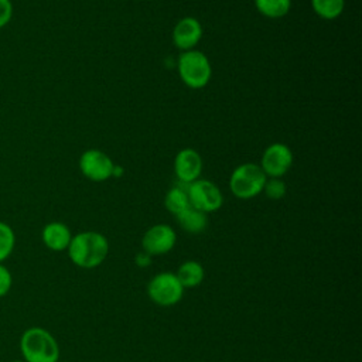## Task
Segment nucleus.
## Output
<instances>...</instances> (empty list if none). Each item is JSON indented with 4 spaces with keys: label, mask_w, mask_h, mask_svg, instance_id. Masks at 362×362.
<instances>
[{
    "label": "nucleus",
    "mask_w": 362,
    "mask_h": 362,
    "mask_svg": "<svg viewBox=\"0 0 362 362\" xmlns=\"http://www.w3.org/2000/svg\"><path fill=\"white\" fill-rule=\"evenodd\" d=\"M267 177L259 164L245 163L233 170L229 180L230 191L240 199H250L263 191Z\"/></svg>",
    "instance_id": "obj_4"
},
{
    "label": "nucleus",
    "mask_w": 362,
    "mask_h": 362,
    "mask_svg": "<svg viewBox=\"0 0 362 362\" xmlns=\"http://www.w3.org/2000/svg\"><path fill=\"white\" fill-rule=\"evenodd\" d=\"M293 164V153L291 150L283 143H273L270 144L263 156L260 168L270 178H280L283 177Z\"/></svg>",
    "instance_id": "obj_9"
},
{
    "label": "nucleus",
    "mask_w": 362,
    "mask_h": 362,
    "mask_svg": "<svg viewBox=\"0 0 362 362\" xmlns=\"http://www.w3.org/2000/svg\"><path fill=\"white\" fill-rule=\"evenodd\" d=\"M187 187H188V184L178 182L171 189H168V192L165 194L164 205H165V209L168 212H171L173 215H178L180 212H182L184 209L191 206L189 199H188Z\"/></svg>",
    "instance_id": "obj_15"
},
{
    "label": "nucleus",
    "mask_w": 362,
    "mask_h": 362,
    "mask_svg": "<svg viewBox=\"0 0 362 362\" xmlns=\"http://www.w3.org/2000/svg\"><path fill=\"white\" fill-rule=\"evenodd\" d=\"M184 287L178 281L175 273L161 272L151 277L147 284L148 298L160 307H173L178 304L184 296Z\"/></svg>",
    "instance_id": "obj_5"
},
{
    "label": "nucleus",
    "mask_w": 362,
    "mask_h": 362,
    "mask_svg": "<svg viewBox=\"0 0 362 362\" xmlns=\"http://www.w3.org/2000/svg\"><path fill=\"white\" fill-rule=\"evenodd\" d=\"M174 173L180 182L191 184L198 180L202 173V158L194 148H182L174 160Z\"/></svg>",
    "instance_id": "obj_10"
},
{
    "label": "nucleus",
    "mask_w": 362,
    "mask_h": 362,
    "mask_svg": "<svg viewBox=\"0 0 362 362\" xmlns=\"http://www.w3.org/2000/svg\"><path fill=\"white\" fill-rule=\"evenodd\" d=\"M189 205L205 214L218 211L223 204V197L216 184L209 180H195L187 187Z\"/></svg>",
    "instance_id": "obj_6"
},
{
    "label": "nucleus",
    "mask_w": 362,
    "mask_h": 362,
    "mask_svg": "<svg viewBox=\"0 0 362 362\" xmlns=\"http://www.w3.org/2000/svg\"><path fill=\"white\" fill-rule=\"evenodd\" d=\"M66 250L75 266L81 269H95L107 257L109 242L106 236L99 232L85 230L72 235Z\"/></svg>",
    "instance_id": "obj_1"
},
{
    "label": "nucleus",
    "mask_w": 362,
    "mask_h": 362,
    "mask_svg": "<svg viewBox=\"0 0 362 362\" xmlns=\"http://www.w3.org/2000/svg\"><path fill=\"white\" fill-rule=\"evenodd\" d=\"M177 243L175 230L167 223H157L148 228L141 238V250L153 256H161L174 249Z\"/></svg>",
    "instance_id": "obj_7"
},
{
    "label": "nucleus",
    "mask_w": 362,
    "mask_h": 362,
    "mask_svg": "<svg viewBox=\"0 0 362 362\" xmlns=\"http://www.w3.org/2000/svg\"><path fill=\"white\" fill-rule=\"evenodd\" d=\"M13 286V276L7 266L0 263V298L6 297Z\"/></svg>",
    "instance_id": "obj_20"
},
{
    "label": "nucleus",
    "mask_w": 362,
    "mask_h": 362,
    "mask_svg": "<svg viewBox=\"0 0 362 362\" xmlns=\"http://www.w3.org/2000/svg\"><path fill=\"white\" fill-rule=\"evenodd\" d=\"M286 182L280 178H270L266 180L263 191L267 198L270 199H281L286 195Z\"/></svg>",
    "instance_id": "obj_19"
},
{
    "label": "nucleus",
    "mask_w": 362,
    "mask_h": 362,
    "mask_svg": "<svg viewBox=\"0 0 362 362\" xmlns=\"http://www.w3.org/2000/svg\"><path fill=\"white\" fill-rule=\"evenodd\" d=\"M255 6L264 17L280 18L290 11L291 0H255Z\"/></svg>",
    "instance_id": "obj_16"
},
{
    "label": "nucleus",
    "mask_w": 362,
    "mask_h": 362,
    "mask_svg": "<svg viewBox=\"0 0 362 362\" xmlns=\"http://www.w3.org/2000/svg\"><path fill=\"white\" fill-rule=\"evenodd\" d=\"M41 239L45 247L52 252H64L68 249L72 239L71 229L58 221L48 222L41 230Z\"/></svg>",
    "instance_id": "obj_12"
},
{
    "label": "nucleus",
    "mask_w": 362,
    "mask_h": 362,
    "mask_svg": "<svg viewBox=\"0 0 362 362\" xmlns=\"http://www.w3.org/2000/svg\"><path fill=\"white\" fill-rule=\"evenodd\" d=\"M202 37V25L194 17L181 18L173 30V41L182 51L194 49Z\"/></svg>",
    "instance_id": "obj_11"
},
{
    "label": "nucleus",
    "mask_w": 362,
    "mask_h": 362,
    "mask_svg": "<svg viewBox=\"0 0 362 362\" xmlns=\"http://www.w3.org/2000/svg\"><path fill=\"white\" fill-rule=\"evenodd\" d=\"M175 276L184 288H192L204 281L205 269L197 260H185L178 266Z\"/></svg>",
    "instance_id": "obj_13"
},
{
    "label": "nucleus",
    "mask_w": 362,
    "mask_h": 362,
    "mask_svg": "<svg viewBox=\"0 0 362 362\" xmlns=\"http://www.w3.org/2000/svg\"><path fill=\"white\" fill-rule=\"evenodd\" d=\"M20 352L25 362H58L59 345L42 327H30L20 337Z\"/></svg>",
    "instance_id": "obj_2"
},
{
    "label": "nucleus",
    "mask_w": 362,
    "mask_h": 362,
    "mask_svg": "<svg viewBox=\"0 0 362 362\" xmlns=\"http://www.w3.org/2000/svg\"><path fill=\"white\" fill-rule=\"evenodd\" d=\"M16 246V233L13 228L0 221V263H3L6 259L10 257Z\"/></svg>",
    "instance_id": "obj_18"
},
{
    "label": "nucleus",
    "mask_w": 362,
    "mask_h": 362,
    "mask_svg": "<svg viewBox=\"0 0 362 362\" xmlns=\"http://www.w3.org/2000/svg\"><path fill=\"white\" fill-rule=\"evenodd\" d=\"M181 81L191 89H201L208 85L212 68L208 57L197 49L184 51L177 62Z\"/></svg>",
    "instance_id": "obj_3"
},
{
    "label": "nucleus",
    "mask_w": 362,
    "mask_h": 362,
    "mask_svg": "<svg viewBox=\"0 0 362 362\" xmlns=\"http://www.w3.org/2000/svg\"><path fill=\"white\" fill-rule=\"evenodd\" d=\"M151 256L148 255V253H146V252H139L137 255H136V257H134V263H136V266L137 267H140V269H144V267H148L150 264H151Z\"/></svg>",
    "instance_id": "obj_22"
},
{
    "label": "nucleus",
    "mask_w": 362,
    "mask_h": 362,
    "mask_svg": "<svg viewBox=\"0 0 362 362\" xmlns=\"http://www.w3.org/2000/svg\"><path fill=\"white\" fill-rule=\"evenodd\" d=\"M115 163L112 158L98 148H89L79 157V170L90 181H106L113 174Z\"/></svg>",
    "instance_id": "obj_8"
},
{
    "label": "nucleus",
    "mask_w": 362,
    "mask_h": 362,
    "mask_svg": "<svg viewBox=\"0 0 362 362\" xmlns=\"http://www.w3.org/2000/svg\"><path fill=\"white\" fill-rule=\"evenodd\" d=\"M175 219L178 225L188 233H201L206 229L208 226V216L205 212L198 211L192 206H188L178 215H175Z\"/></svg>",
    "instance_id": "obj_14"
},
{
    "label": "nucleus",
    "mask_w": 362,
    "mask_h": 362,
    "mask_svg": "<svg viewBox=\"0 0 362 362\" xmlns=\"http://www.w3.org/2000/svg\"><path fill=\"white\" fill-rule=\"evenodd\" d=\"M10 362H25L24 359H16V361H10Z\"/></svg>",
    "instance_id": "obj_23"
},
{
    "label": "nucleus",
    "mask_w": 362,
    "mask_h": 362,
    "mask_svg": "<svg viewBox=\"0 0 362 362\" xmlns=\"http://www.w3.org/2000/svg\"><path fill=\"white\" fill-rule=\"evenodd\" d=\"M345 0H311L314 13L324 20H335L344 11Z\"/></svg>",
    "instance_id": "obj_17"
},
{
    "label": "nucleus",
    "mask_w": 362,
    "mask_h": 362,
    "mask_svg": "<svg viewBox=\"0 0 362 362\" xmlns=\"http://www.w3.org/2000/svg\"><path fill=\"white\" fill-rule=\"evenodd\" d=\"M13 17L11 0H0V30L4 28Z\"/></svg>",
    "instance_id": "obj_21"
}]
</instances>
